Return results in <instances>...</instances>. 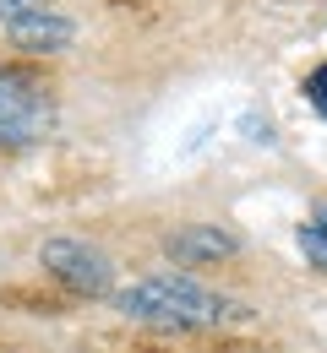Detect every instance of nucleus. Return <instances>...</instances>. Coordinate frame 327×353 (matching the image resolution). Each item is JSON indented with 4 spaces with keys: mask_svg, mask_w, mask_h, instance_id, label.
Masks as SVG:
<instances>
[{
    "mask_svg": "<svg viewBox=\"0 0 327 353\" xmlns=\"http://www.w3.org/2000/svg\"><path fill=\"white\" fill-rule=\"evenodd\" d=\"M306 103H311V109L327 120V65H317V71L306 77Z\"/></svg>",
    "mask_w": 327,
    "mask_h": 353,
    "instance_id": "obj_8",
    "label": "nucleus"
},
{
    "mask_svg": "<svg viewBox=\"0 0 327 353\" xmlns=\"http://www.w3.org/2000/svg\"><path fill=\"white\" fill-rule=\"evenodd\" d=\"M300 250H306V261H317L327 272V207H317L311 223H300Z\"/></svg>",
    "mask_w": 327,
    "mask_h": 353,
    "instance_id": "obj_6",
    "label": "nucleus"
},
{
    "mask_svg": "<svg viewBox=\"0 0 327 353\" xmlns=\"http://www.w3.org/2000/svg\"><path fill=\"white\" fill-rule=\"evenodd\" d=\"M44 11H55L49 0H0V33L17 28V22H28V17H44Z\"/></svg>",
    "mask_w": 327,
    "mask_h": 353,
    "instance_id": "obj_7",
    "label": "nucleus"
},
{
    "mask_svg": "<svg viewBox=\"0 0 327 353\" xmlns=\"http://www.w3.org/2000/svg\"><path fill=\"white\" fill-rule=\"evenodd\" d=\"M115 310L126 321H142V326H164V332H196V326H218L230 321V299L202 288L186 272H153V277H137L115 294Z\"/></svg>",
    "mask_w": 327,
    "mask_h": 353,
    "instance_id": "obj_1",
    "label": "nucleus"
},
{
    "mask_svg": "<svg viewBox=\"0 0 327 353\" xmlns=\"http://www.w3.org/2000/svg\"><path fill=\"white\" fill-rule=\"evenodd\" d=\"M55 131V98L39 77L0 65V147H39Z\"/></svg>",
    "mask_w": 327,
    "mask_h": 353,
    "instance_id": "obj_2",
    "label": "nucleus"
},
{
    "mask_svg": "<svg viewBox=\"0 0 327 353\" xmlns=\"http://www.w3.org/2000/svg\"><path fill=\"white\" fill-rule=\"evenodd\" d=\"M39 261H44V272L55 277V283H66V288L82 294V299H104L109 283H115L109 256L93 250V245H82V239H44Z\"/></svg>",
    "mask_w": 327,
    "mask_h": 353,
    "instance_id": "obj_3",
    "label": "nucleus"
},
{
    "mask_svg": "<svg viewBox=\"0 0 327 353\" xmlns=\"http://www.w3.org/2000/svg\"><path fill=\"white\" fill-rule=\"evenodd\" d=\"M164 250L180 266H207V261L234 256V250H240V234L218 228V223H196V228H175V234L164 239Z\"/></svg>",
    "mask_w": 327,
    "mask_h": 353,
    "instance_id": "obj_4",
    "label": "nucleus"
},
{
    "mask_svg": "<svg viewBox=\"0 0 327 353\" xmlns=\"http://www.w3.org/2000/svg\"><path fill=\"white\" fill-rule=\"evenodd\" d=\"M6 39H11V49H22V54H60V49L77 39V28H71V17L44 11V17H28V22L6 28Z\"/></svg>",
    "mask_w": 327,
    "mask_h": 353,
    "instance_id": "obj_5",
    "label": "nucleus"
}]
</instances>
